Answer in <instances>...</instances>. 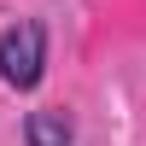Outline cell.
<instances>
[{
    "label": "cell",
    "instance_id": "6da1fadb",
    "mask_svg": "<svg viewBox=\"0 0 146 146\" xmlns=\"http://www.w3.org/2000/svg\"><path fill=\"white\" fill-rule=\"evenodd\" d=\"M41 76H47V29L35 18H18L12 29H0V82L29 94Z\"/></svg>",
    "mask_w": 146,
    "mask_h": 146
},
{
    "label": "cell",
    "instance_id": "7a4b0ae2",
    "mask_svg": "<svg viewBox=\"0 0 146 146\" xmlns=\"http://www.w3.org/2000/svg\"><path fill=\"white\" fill-rule=\"evenodd\" d=\"M23 140H29V146H70L76 129H70L64 111H29V117H23Z\"/></svg>",
    "mask_w": 146,
    "mask_h": 146
}]
</instances>
